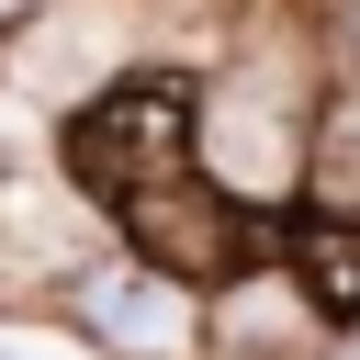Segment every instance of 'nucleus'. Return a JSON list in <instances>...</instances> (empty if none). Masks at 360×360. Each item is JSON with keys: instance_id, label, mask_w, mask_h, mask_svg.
Segmentation results:
<instances>
[{"instance_id": "nucleus-1", "label": "nucleus", "mask_w": 360, "mask_h": 360, "mask_svg": "<svg viewBox=\"0 0 360 360\" xmlns=\"http://www.w3.org/2000/svg\"><path fill=\"white\" fill-rule=\"evenodd\" d=\"M191 146H202V180H214L225 202L281 191L292 158H304V68L270 56V45L236 56V68L214 79V101H191Z\"/></svg>"}, {"instance_id": "nucleus-2", "label": "nucleus", "mask_w": 360, "mask_h": 360, "mask_svg": "<svg viewBox=\"0 0 360 360\" xmlns=\"http://www.w3.org/2000/svg\"><path fill=\"white\" fill-rule=\"evenodd\" d=\"M68 158H79V180H90L101 202L169 180V169L191 158V90H180V79H124V90H101V101L68 124Z\"/></svg>"}, {"instance_id": "nucleus-3", "label": "nucleus", "mask_w": 360, "mask_h": 360, "mask_svg": "<svg viewBox=\"0 0 360 360\" xmlns=\"http://www.w3.org/2000/svg\"><path fill=\"white\" fill-rule=\"evenodd\" d=\"M124 225H135V248H146V270H169V281H214V270H236V202L202 180V169H169V180H146V191H124L112 202Z\"/></svg>"}, {"instance_id": "nucleus-4", "label": "nucleus", "mask_w": 360, "mask_h": 360, "mask_svg": "<svg viewBox=\"0 0 360 360\" xmlns=\"http://www.w3.org/2000/svg\"><path fill=\"white\" fill-rule=\"evenodd\" d=\"M79 315H90V349H112V360H180L202 338L191 281H169V270H101Z\"/></svg>"}, {"instance_id": "nucleus-5", "label": "nucleus", "mask_w": 360, "mask_h": 360, "mask_svg": "<svg viewBox=\"0 0 360 360\" xmlns=\"http://www.w3.org/2000/svg\"><path fill=\"white\" fill-rule=\"evenodd\" d=\"M292 281L315 292V315L360 304V214H304V248H292Z\"/></svg>"}, {"instance_id": "nucleus-6", "label": "nucleus", "mask_w": 360, "mask_h": 360, "mask_svg": "<svg viewBox=\"0 0 360 360\" xmlns=\"http://www.w3.org/2000/svg\"><path fill=\"white\" fill-rule=\"evenodd\" d=\"M304 214H360V90L338 101V124H326V158H315V202Z\"/></svg>"}, {"instance_id": "nucleus-7", "label": "nucleus", "mask_w": 360, "mask_h": 360, "mask_svg": "<svg viewBox=\"0 0 360 360\" xmlns=\"http://www.w3.org/2000/svg\"><path fill=\"white\" fill-rule=\"evenodd\" d=\"M225 338H236V349H304V338H315V292H304V304H270V292H236Z\"/></svg>"}, {"instance_id": "nucleus-8", "label": "nucleus", "mask_w": 360, "mask_h": 360, "mask_svg": "<svg viewBox=\"0 0 360 360\" xmlns=\"http://www.w3.org/2000/svg\"><path fill=\"white\" fill-rule=\"evenodd\" d=\"M0 360H90V349L56 338V326H0Z\"/></svg>"}, {"instance_id": "nucleus-9", "label": "nucleus", "mask_w": 360, "mask_h": 360, "mask_svg": "<svg viewBox=\"0 0 360 360\" xmlns=\"http://www.w3.org/2000/svg\"><path fill=\"white\" fill-rule=\"evenodd\" d=\"M22 11H45V0H0V22H22Z\"/></svg>"}, {"instance_id": "nucleus-10", "label": "nucleus", "mask_w": 360, "mask_h": 360, "mask_svg": "<svg viewBox=\"0 0 360 360\" xmlns=\"http://www.w3.org/2000/svg\"><path fill=\"white\" fill-rule=\"evenodd\" d=\"M349 34H360V0H349Z\"/></svg>"}]
</instances>
